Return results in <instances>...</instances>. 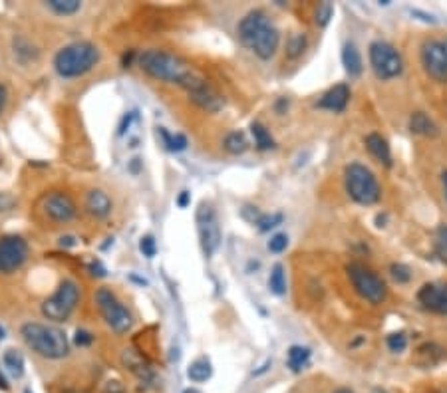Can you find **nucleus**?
<instances>
[{
    "label": "nucleus",
    "mask_w": 447,
    "mask_h": 393,
    "mask_svg": "<svg viewBox=\"0 0 447 393\" xmlns=\"http://www.w3.org/2000/svg\"><path fill=\"white\" fill-rule=\"evenodd\" d=\"M0 390H8V383H6V379H4L2 374H0Z\"/></svg>",
    "instance_id": "nucleus-45"
},
{
    "label": "nucleus",
    "mask_w": 447,
    "mask_h": 393,
    "mask_svg": "<svg viewBox=\"0 0 447 393\" xmlns=\"http://www.w3.org/2000/svg\"><path fill=\"white\" fill-rule=\"evenodd\" d=\"M386 343H388L390 352L399 354V352H404V350L408 348V336H406L404 332H394V334H390V336H388Z\"/></svg>",
    "instance_id": "nucleus-34"
},
{
    "label": "nucleus",
    "mask_w": 447,
    "mask_h": 393,
    "mask_svg": "<svg viewBox=\"0 0 447 393\" xmlns=\"http://www.w3.org/2000/svg\"><path fill=\"white\" fill-rule=\"evenodd\" d=\"M20 336L24 343L44 359H62L70 354L68 336L64 330L56 326L28 322L20 328Z\"/></svg>",
    "instance_id": "nucleus-3"
},
{
    "label": "nucleus",
    "mask_w": 447,
    "mask_h": 393,
    "mask_svg": "<svg viewBox=\"0 0 447 393\" xmlns=\"http://www.w3.org/2000/svg\"><path fill=\"white\" fill-rule=\"evenodd\" d=\"M183 393H201V392H197V390H193V387H189V390H185V392Z\"/></svg>",
    "instance_id": "nucleus-47"
},
{
    "label": "nucleus",
    "mask_w": 447,
    "mask_h": 393,
    "mask_svg": "<svg viewBox=\"0 0 447 393\" xmlns=\"http://www.w3.org/2000/svg\"><path fill=\"white\" fill-rule=\"evenodd\" d=\"M96 308L107 328L116 334H127L134 328V316L112 288H98L94 294Z\"/></svg>",
    "instance_id": "nucleus-8"
},
{
    "label": "nucleus",
    "mask_w": 447,
    "mask_h": 393,
    "mask_svg": "<svg viewBox=\"0 0 447 393\" xmlns=\"http://www.w3.org/2000/svg\"><path fill=\"white\" fill-rule=\"evenodd\" d=\"M346 273H348V278H350V284H352L354 292L360 296L364 302H368L372 306H378L382 302H386L388 284L372 268H368L362 262H350L346 266Z\"/></svg>",
    "instance_id": "nucleus-6"
},
{
    "label": "nucleus",
    "mask_w": 447,
    "mask_h": 393,
    "mask_svg": "<svg viewBox=\"0 0 447 393\" xmlns=\"http://www.w3.org/2000/svg\"><path fill=\"white\" fill-rule=\"evenodd\" d=\"M139 248H141V253H143V257L147 258H154L155 253H157V244H155L154 237H143L141 242H139Z\"/></svg>",
    "instance_id": "nucleus-37"
},
{
    "label": "nucleus",
    "mask_w": 447,
    "mask_h": 393,
    "mask_svg": "<svg viewBox=\"0 0 447 393\" xmlns=\"http://www.w3.org/2000/svg\"><path fill=\"white\" fill-rule=\"evenodd\" d=\"M309 361H310L309 348H304V346H291L289 354H287V368H289L291 372H294V374L302 372V370L309 365Z\"/></svg>",
    "instance_id": "nucleus-22"
},
{
    "label": "nucleus",
    "mask_w": 447,
    "mask_h": 393,
    "mask_svg": "<svg viewBox=\"0 0 447 393\" xmlns=\"http://www.w3.org/2000/svg\"><path fill=\"white\" fill-rule=\"evenodd\" d=\"M417 302L428 312L447 316V284H424L417 290Z\"/></svg>",
    "instance_id": "nucleus-15"
},
{
    "label": "nucleus",
    "mask_w": 447,
    "mask_h": 393,
    "mask_svg": "<svg viewBox=\"0 0 447 393\" xmlns=\"http://www.w3.org/2000/svg\"><path fill=\"white\" fill-rule=\"evenodd\" d=\"M102 52L92 42H72L54 56V70L60 78H80L98 66Z\"/></svg>",
    "instance_id": "nucleus-4"
},
{
    "label": "nucleus",
    "mask_w": 447,
    "mask_h": 393,
    "mask_svg": "<svg viewBox=\"0 0 447 393\" xmlns=\"http://www.w3.org/2000/svg\"><path fill=\"white\" fill-rule=\"evenodd\" d=\"M211 376H213V368L207 358H197L195 361H191V365L187 368V377L193 383H203Z\"/></svg>",
    "instance_id": "nucleus-24"
},
{
    "label": "nucleus",
    "mask_w": 447,
    "mask_h": 393,
    "mask_svg": "<svg viewBox=\"0 0 447 393\" xmlns=\"http://www.w3.org/2000/svg\"><path fill=\"white\" fill-rule=\"evenodd\" d=\"M368 60H370V68L376 74L380 82L396 80L404 74V68H406L404 56L399 54L394 44H390L386 40H374L370 44Z\"/></svg>",
    "instance_id": "nucleus-7"
},
{
    "label": "nucleus",
    "mask_w": 447,
    "mask_h": 393,
    "mask_svg": "<svg viewBox=\"0 0 447 393\" xmlns=\"http://www.w3.org/2000/svg\"><path fill=\"white\" fill-rule=\"evenodd\" d=\"M6 102H8V87L4 86V84H0V114L4 111Z\"/></svg>",
    "instance_id": "nucleus-40"
},
{
    "label": "nucleus",
    "mask_w": 447,
    "mask_h": 393,
    "mask_svg": "<svg viewBox=\"0 0 447 393\" xmlns=\"http://www.w3.org/2000/svg\"><path fill=\"white\" fill-rule=\"evenodd\" d=\"M223 147L225 151H229L231 155H242L249 149V141H247V136L242 131H231V134L225 136Z\"/></svg>",
    "instance_id": "nucleus-26"
},
{
    "label": "nucleus",
    "mask_w": 447,
    "mask_h": 393,
    "mask_svg": "<svg viewBox=\"0 0 447 393\" xmlns=\"http://www.w3.org/2000/svg\"><path fill=\"white\" fill-rule=\"evenodd\" d=\"M306 46H309V38H306V34L294 32V34L289 36V40H287V56H289L291 60H296V58H300V56L304 54Z\"/></svg>",
    "instance_id": "nucleus-27"
},
{
    "label": "nucleus",
    "mask_w": 447,
    "mask_h": 393,
    "mask_svg": "<svg viewBox=\"0 0 447 393\" xmlns=\"http://www.w3.org/2000/svg\"><path fill=\"white\" fill-rule=\"evenodd\" d=\"M237 34L242 46L249 48L260 60L275 58L280 46V30L276 28L275 20L260 8L251 10L241 18Z\"/></svg>",
    "instance_id": "nucleus-1"
},
{
    "label": "nucleus",
    "mask_w": 447,
    "mask_h": 393,
    "mask_svg": "<svg viewBox=\"0 0 447 393\" xmlns=\"http://www.w3.org/2000/svg\"><path fill=\"white\" fill-rule=\"evenodd\" d=\"M364 143H366V149L374 155L382 165H386V167L392 165V149H390V143H388L386 137L372 131V134L364 137Z\"/></svg>",
    "instance_id": "nucleus-19"
},
{
    "label": "nucleus",
    "mask_w": 447,
    "mask_h": 393,
    "mask_svg": "<svg viewBox=\"0 0 447 393\" xmlns=\"http://www.w3.org/2000/svg\"><path fill=\"white\" fill-rule=\"evenodd\" d=\"M251 136H253L255 145H257L260 151L275 149V139H273L271 131H269L260 121H253V123H251Z\"/></svg>",
    "instance_id": "nucleus-25"
},
{
    "label": "nucleus",
    "mask_w": 447,
    "mask_h": 393,
    "mask_svg": "<svg viewBox=\"0 0 447 393\" xmlns=\"http://www.w3.org/2000/svg\"><path fill=\"white\" fill-rule=\"evenodd\" d=\"M334 393H356L354 390H350V387H338Z\"/></svg>",
    "instance_id": "nucleus-46"
},
{
    "label": "nucleus",
    "mask_w": 447,
    "mask_h": 393,
    "mask_svg": "<svg viewBox=\"0 0 447 393\" xmlns=\"http://www.w3.org/2000/svg\"><path fill=\"white\" fill-rule=\"evenodd\" d=\"M419 62L431 80L447 82V36L426 40L419 48Z\"/></svg>",
    "instance_id": "nucleus-11"
},
{
    "label": "nucleus",
    "mask_w": 447,
    "mask_h": 393,
    "mask_svg": "<svg viewBox=\"0 0 447 393\" xmlns=\"http://www.w3.org/2000/svg\"><path fill=\"white\" fill-rule=\"evenodd\" d=\"M441 187H444V195H446L447 199V171L441 173Z\"/></svg>",
    "instance_id": "nucleus-43"
},
{
    "label": "nucleus",
    "mask_w": 447,
    "mask_h": 393,
    "mask_svg": "<svg viewBox=\"0 0 447 393\" xmlns=\"http://www.w3.org/2000/svg\"><path fill=\"white\" fill-rule=\"evenodd\" d=\"M348 102H350V87L346 86V84H336V86L330 87L328 92L322 94V98L318 100L316 107L326 109V111H334V114H340V111L346 109Z\"/></svg>",
    "instance_id": "nucleus-17"
},
{
    "label": "nucleus",
    "mask_w": 447,
    "mask_h": 393,
    "mask_svg": "<svg viewBox=\"0 0 447 393\" xmlns=\"http://www.w3.org/2000/svg\"><path fill=\"white\" fill-rule=\"evenodd\" d=\"M197 229H199V237H201L205 255L213 257L221 244V226H219L213 206L207 203H203L197 211Z\"/></svg>",
    "instance_id": "nucleus-13"
},
{
    "label": "nucleus",
    "mask_w": 447,
    "mask_h": 393,
    "mask_svg": "<svg viewBox=\"0 0 447 393\" xmlns=\"http://www.w3.org/2000/svg\"><path fill=\"white\" fill-rule=\"evenodd\" d=\"M159 134H161V139H163V143H165V147L169 149V151H183L185 147H187V137L181 136V134H167L163 127H159Z\"/></svg>",
    "instance_id": "nucleus-31"
},
{
    "label": "nucleus",
    "mask_w": 447,
    "mask_h": 393,
    "mask_svg": "<svg viewBox=\"0 0 447 393\" xmlns=\"http://www.w3.org/2000/svg\"><path fill=\"white\" fill-rule=\"evenodd\" d=\"M280 222H282V215H280V213H271V215L262 213L260 219L257 221V226L260 231H271V229L278 226Z\"/></svg>",
    "instance_id": "nucleus-35"
},
{
    "label": "nucleus",
    "mask_w": 447,
    "mask_h": 393,
    "mask_svg": "<svg viewBox=\"0 0 447 393\" xmlns=\"http://www.w3.org/2000/svg\"><path fill=\"white\" fill-rule=\"evenodd\" d=\"M44 8L50 10L56 17H74L82 10L80 0H48L44 2Z\"/></svg>",
    "instance_id": "nucleus-23"
},
{
    "label": "nucleus",
    "mask_w": 447,
    "mask_h": 393,
    "mask_svg": "<svg viewBox=\"0 0 447 393\" xmlns=\"http://www.w3.org/2000/svg\"><path fill=\"white\" fill-rule=\"evenodd\" d=\"M2 361H4V365L8 368V372L12 376L22 377V374H24V358H22V354L18 350H12V348L6 350L4 356H2Z\"/></svg>",
    "instance_id": "nucleus-29"
},
{
    "label": "nucleus",
    "mask_w": 447,
    "mask_h": 393,
    "mask_svg": "<svg viewBox=\"0 0 447 393\" xmlns=\"http://www.w3.org/2000/svg\"><path fill=\"white\" fill-rule=\"evenodd\" d=\"M344 189L348 197L362 206H372L382 199V187H380L376 175L364 163H350L344 169Z\"/></svg>",
    "instance_id": "nucleus-5"
},
{
    "label": "nucleus",
    "mask_w": 447,
    "mask_h": 393,
    "mask_svg": "<svg viewBox=\"0 0 447 393\" xmlns=\"http://www.w3.org/2000/svg\"><path fill=\"white\" fill-rule=\"evenodd\" d=\"M94 342V336L86 332V330H78V334H76V343L80 346V348H86L90 343Z\"/></svg>",
    "instance_id": "nucleus-39"
},
{
    "label": "nucleus",
    "mask_w": 447,
    "mask_h": 393,
    "mask_svg": "<svg viewBox=\"0 0 447 393\" xmlns=\"http://www.w3.org/2000/svg\"><path fill=\"white\" fill-rule=\"evenodd\" d=\"M30 255L28 242L17 237V235H6L0 239V274H14L20 270Z\"/></svg>",
    "instance_id": "nucleus-12"
},
{
    "label": "nucleus",
    "mask_w": 447,
    "mask_h": 393,
    "mask_svg": "<svg viewBox=\"0 0 447 393\" xmlns=\"http://www.w3.org/2000/svg\"><path fill=\"white\" fill-rule=\"evenodd\" d=\"M287 246H289V237L284 233H276L275 237H271V240H269V251L275 253V255L284 253Z\"/></svg>",
    "instance_id": "nucleus-36"
},
{
    "label": "nucleus",
    "mask_w": 447,
    "mask_h": 393,
    "mask_svg": "<svg viewBox=\"0 0 447 393\" xmlns=\"http://www.w3.org/2000/svg\"><path fill=\"white\" fill-rule=\"evenodd\" d=\"M78 302H80L78 282L72 280V278H64L50 298H46L42 302L40 310H42V316L52 320V322H64L72 316V312L76 310Z\"/></svg>",
    "instance_id": "nucleus-9"
},
{
    "label": "nucleus",
    "mask_w": 447,
    "mask_h": 393,
    "mask_svg": "<svg viewBox=\"0 0 447 393\" xmlns=\"http://www.w3.org/2000/svg\"><path fill=\"white\" fill-rule=\"evenodd\" d=\"M433 255L439 262L447 264V224H439L433 235Z\"/></svg>",
    "instance_id": "nucleus-28"
},
{
    "label": "nucleus",
    "mask_w": 447,
    "mask_h": 393,
    "mask_svg": "<svg viewBox=\"0 0 447 393\" xmlns=\"http://www.w3.org/2000/svg\"><path fill=\"white\" fill-rule=\"evenodd\" d=\"M410 129H412V134L422 137H435L439 134L435 121L431 120L428 114H424V111H415V114H412V118H410Z\"/></svg>",
    "instance_id": "nucleus-21"
},
{
    "label": "nucleus",
    "mask_w": 447,
    "mask_h": 393,
    "mask_svg": "<svg viewBox=\"0 0 447 393\" xmlns=\"http://www.w3.org/2000/svg\"><path fill=\"white\" fill-rule=\"evenodd\" d=\"M24 393H32V392H30V390H26V392H24Z\"/></svg>",
    "instance_id": "nucleus-48"
},
{
    "label": "nucleus",
    "mask_w": 447,
    "mask_h": 393,
    "mask_svg": "<svg viewBox=\"0 0 447 393\" xmlns=\"http://www.w3.org/2000/svg\"><path fill=\"white\" fill-rule=\"evenodd\" d=\"M36 209H38V215L42 217V221L50 222L54 226L66 224L78 213V206L74 203V199L64 191H50V193L42 195Z\"/></svg>",
    "instance_id": "nucleus-10"
},
{
    "label": "nucleus",
    "mask_w": 447,
    "mask_h": 393,
    "mask_svg": "<svg viewBox=\"0 0 447 393\" xmlns=\"http://www.w3.org/2000/svg\"><path fill=\"white\" fill-rule=\"evenodd\" d=\"M334 17V4L332 2H320L314 10V22L318 28H324L328 26L330 18Z\"/></svg>",
    "instance_id": "nucleus-32"
},
{
    "label": "nucleus",
    "mask_w": 447,
    "mask_h": 393,
    "mask_svg": "<svg viewBox=\"0 0 447 393\" xmlns=\"http://www.w3.org/2000/svg\"><path fill=\"white\" fill-rule=\"evenodd\" d=\"M121 359H123V365H125L132 374H136L143 383H154V368H149V363L145 361V358H143L139 352H136V350H125Z\"/></svg>",
    "instance_id": "nucleus-18"
},
{
    "label": "nucleus",
    "mask_w": 447,
    "mask_h": 393,
    "mask_svg": "<svg viewBox=\"0 0 447 393\" xmlns=\"http://www.w3.org/2000/svg\"><path fill=\"white\" fill-rule=\"evenodd\" d=\"M439 393H447V390H444V392H439Z\"/></svg>",
    "instance_id": "nucleus-49"
},
{
    "label": "nucleus",
    "mask_w": 447,
    "mask_h": 393,
    "mask_svg": "<svg viewBox=\"0 0 447 393\" xmlns=\"http://www.w3.org/2000/svg\"><path fill=\"white\" fill-rule=\"evenodd\" d=\"M269 288L276 296H284L287 294V276H284V268L282 264H276L273 273L269 276Z\"/></svg>",
    "instance_id": "nucleus-30"
},
{
    "label": "nucleus",
    "mask_w": 447,
    "mask_h": 393,
    "mask_svg": "<svg viewBox=\"0 0 447 393\" xmlns=\"http://www.w3.org/2000/svg\"><path fill=\"white\" fill-rule=\"evenodd\" d=\"M76 244V239L74 237H66V239H62V246H74Z\"/></svg>",
    "instance_id": "nucleus-44"
},
{
    "label": "nucleus",
    "mask_w": 447,
    "mask_h": 393,
    "mask_svg": "<svg viewBox=\"0 0 447 393\" xmlns=\"http://www.w3.org/2000/svg\"><path fill=\"white\" fill-rule=\"evenodd\" d=\"M342 66H344L346 74L350 78H358L362 76L364 70V62H362V54L358 46L354 42H346L342 48Z\"/></svg>",
    "instance_id": "nucleus-20"
},
{
    "label": "nucleus",
    "mask_w": 447,
    "mask_h": 393,
    "mask_svg": "<svg viewBox=\"0 0 447 393\" xmlns=\"http://www.w3.org/2000/svg\"><path fill=\"white\" fill-rule=\"evenodd\" d=\"M103 393H123V387L120 385V381H110V383L105 385Z\"/></svg>",
    "instance_id": "nucleus-41"
},
{
    "label": "nucleus",
    "mask_w": 447,
    "mask_h": 393,
    "mask_svg": "<svg viewBox=\"0 0 447 393\" xmlns=\"http://www.w3.org/2000/svg\"><path fill=\"white\" fill-rule=\"evenodd\" d=\"M138 64L149 78L163 82V84H177L183 89L189 86L195 80V76L199 74L181 56L167 50H157V48L141 52L138 56Z\"/></svg>",
    "instance_id": "nucleus-2"
},
{
    "label": "nucleus",
    "mask_w": 447,
    "mask_h": 393,
    "mask_svg": "<svg viewBox=\"0 0 447 393\" xmlns=\"http://www.w3.org/2000/svg\"><path fill=\"white\" fill-rule=\"evenodd\" d=\"M17 205V199L8 193H0V213H8Z\"/></svg>",
    "instance_id": "nucleus-38"
},
{
    "label": "nucleus",
    "mask_w": 447,
    "mask_h": 393,
    "mask_svg": "<svg viewBox=\"0 0 447 393\" xmlns=\"http://www.w3.org/2000/svg\"><path fill=\"white\" fill-rule=\"evenodd\" d=\"M185 89H187V94H189L191 102L195 103L197 107L209 111V114H217V111L223 109V96H221L215 87L211 86L201 74H197L195 80H193Z\"/></svg>",
    "instance_id": "nucleus-14"
},
{
    "label": "nucleus",
    "mask_w": 447,
    "mask_h": 393,
    "mask_svg": "<svg viewBox=\"0 0 447 393\" xmlns=\"http://www.w3.org/2000/svg\"><path fill=\"white\" fill-rule=\"evenodd\" d=\"M84 211L94 219H105L114 211L110 195L102 189H90L84 197Z\"/></svg>",
    "instance_id": "nucleus-16"
},
{
    "label": "nucleus",
    "mask_w": 447,
    "mask_h": 393,
    "mask_svg": "<svg viewBox=\"0 0 447 393\" xmlns=\"http://www.w3.org/2000/svg\"><path fill=\"white\" fill-rule=\"evenodd\" d=\"M189 191H181V195H179V199H177V205L181 206V209H185V206L189 205Z\"/></svg>",
    "instance_id": "nucleus-42"
},
{
    "label": "nucleus",
    "mask_w": 447,
    "mask_h": 393,
    "mask_svg": "<svg viewBox=\"0 0 447 393\" xmlns=\"http://www.w3.org/2000/svg\"><path fill=\"white\" fill-rule=\"evenodd\" d=\"M390 274H392V278L396 280L397 284H408L412 280V270L402 262H394L390 266Z\"/></svg>",
    "instance_id": "nucleus-33"
}]
</instances>
